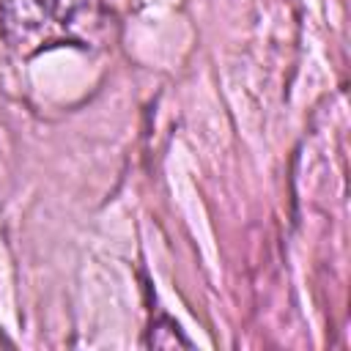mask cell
<instances>
[{
    "mask_svg": "<svg viewBox=\"0 0 351 351\" xmlns=\"http://www.w3.org/2000/svg\"><path fill=\"white\" fill-rule=\"evenodd\" d=\"M145 346H151V348H189L192 343H189V337H184V332L178 329L176 321H170L167 315H159L148 329Z\"/></svg>",
    "mask_w": 351,
    "mask_h": 351,
    "instance_id": "1",
    "label": "cell"
}]
</instances>
